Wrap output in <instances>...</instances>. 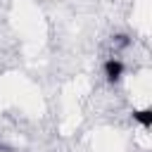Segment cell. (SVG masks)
<instances>
[{"label": "cell", "mask_w": 152, "mask_h": 152, "mask_svg": "<svg viewBox=\"0 0 152 152\" xmlns=\"http://www.w3.org/2000/svg\"><path fill=\"white\" fill-rule=\"evenodd\" d=\"M102 74H104V78H107L109 86H119V83L124 81V76H126V64H124V59H121L119 55H109V57L102 62Z\"/></svg>", "instance_id": "cell-1"}, {"label": "cell", "mask_w": 152, "mask_h": 152, "mask_svg": "<svg viewBox=\"0 0 152 152\" xmlns=\"http://www.w3.org/2000/svg\"><path fill=\"white\" fill-rule=\"evenodd\" d=\"M133 121H138L145 131L152 126V109L150 107H142V109H133Z\"/></svg>", "instance_id": "cell-2"}]
</instances>
